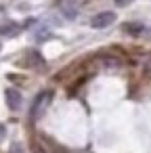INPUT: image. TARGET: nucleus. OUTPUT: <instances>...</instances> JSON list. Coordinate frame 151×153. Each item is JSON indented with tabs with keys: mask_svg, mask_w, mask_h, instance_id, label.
<instances>
[{
	"mask_svg": "<svg viewBox=\"0 0 151 153\" xmlns=\"http://www.w3.org/2000/svg\"><path fill=\"white\" fill-rule=\"evenodd\" d=\"M51 101H53V90H42V92H38V94H36V99H34V103H32V111H30L32 120L42 117V115H44V111L48 109Z\"/></svg>",
	"mask_w": 151,
	"mask_h": 153,
	"instance_id": "1",
	"label": "nucleus"
},
{
	"mask_svg": "<svg viewBox=\"0 0 151 153\" xmlns=\"http://www.w3.org/2000/svg\"><path fill=\"white\" fill-rule=\"evenodd\" d=\"M88 2V0H57V9L63 13V17L67 19H76L78 11Z\"/></svg>",
	"mask_w": 151,
	"mask_h": 153,
	"instance_id": "2",
	"label": "nucleus"
},
{
	"mask_svg": "<svg viewBox=\"0 0 151 153\" xmlns=\"http://www.w3.org/2000/svg\"><path fill=\"white\" fill-rule=\"evenodd\" d=\"M113 21H115V13H111V11H105V13H99V15H94V17L90 19V25H92L94 30H103V27H109Z\"/></svg>",
	"mask_w": 151,
	"mask_h": 153,
	"instance_id": "3",
	"label": "nucleus"
},
{
	"mask_svg": "<svg viewBox=\"0 0 151 153\" xmlns=\"http://www.w3.org/2000/svg\"><path fill=\"white\" fill-rule=\"evenodd\" d=\"M4 97H7V105H9V109L17 111V109L21 107V92H19L17 88H7Z\"/></svg>",
	"mask_w": 151,
	"mask_h": 153,
	"instance_id": "4",
	"label": "nucleus"
},
{
	"mask_svg": "<svg viewBox=\"0 0 151 153\" xmlns=\"http://www.w3.org/2000/svg\"><path fill=\"white\" fill-rule=\"evenodd\" d=\"M19 30L21 27L17 23H2V25H0V36H17Z\"/></svg>",
	"mask_w": 151,
	"mask_h": 153,
	"instance_id": "5",
	"label": "nucleus"
},
{
	"mask_svg": "<svg viewBox=\"0 0 151 153\" xmlns=\"http://www.w3.org/2000/svg\"><path fill=\"white\" fill-rule=\"evenodd\" d=\"M143 30H145V25L143 23H124V32L126 34H130V36H138V34H143Z\"/></svg>",
	"mask_w": 151,
	"mask_h": 153,
	"instance_id": "6",
	"label": "nucleus"
},
{
	"mask_svg": "<svg viewBox=\"0 0 151 153\" xmlns=\"http://www.w3.org/2000/svg\"><path fill=\"white\" fill-rule=\"evenodd\" d=\"M9 153H23V147H21L19 143H13L11 149H9Z\"/></svg>",
	"mask_w": 151,
	"mask_h": 153,
	"instance_id": "7",
	"label": "nucleus"
},
{
	"mask_svg": "<svg viewBox=\"0 0 151 153\" xmlns=\"http://www.w3.org/2000/svg\"><path fill=\"white\" fill-rule=\"evenodd\" d=\"M145 71L151 76V55H147V57H145Z\"/></svg>",
	"mask_w": 151,
	"mask_h": 153,
	"instance_id": "8",
	"label": "nucleus"
},
{
	"mask_svg": "<svg viewBox=\"0 0 151 153\" xmlns=\"http://www.w3.org/2000/svg\"><path fill=\"white\" fill-rule=\"evenodd\" d=\"M113 2H115L118 7H128L130 2H134V0H113Z\"/></svg>",
	"mask_w": 151,
	"mask_h": 153,
	"instance_id": "9",
	"label": "nucleus"
},
{
	"mask_svg": "<svg viewBox=\"0 0 151 153\" xmlns=\"http://www.w3.org/2000/svg\"><path fill=\"white\" fill-rule=\"evenodd\" d=\"M4 130H7V128H4V124H0V140L4 138Z\"/></svg>",
	"mask_w": 151,
	"mask_h": 153,
	"instance_id": "10",
	"label": "nucleus"
},
{
	"mask_svg": "<svg viewBox=\"0 0 151 153\" xmlns=\"http://www.w3.org/2000/svg\"><path fill=\"white\" fill-rule=\"evenodd\" d=\"M0 48H2V46H0Z\"/></svg>",
	"mask_w": 151,
	"mask_h": 153,
	"instance_id": "11",
	"label": "nucleus"
}]
</instances>
